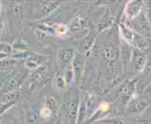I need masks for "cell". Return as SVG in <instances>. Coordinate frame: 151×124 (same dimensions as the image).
<instances>
[{
    "mask_svg": "<svg viewBox=\"0 0 151 124\" xmlns=\"http://www.w3.org/2000/svg\"><path fill=\"white\" fill-rule=\"evenodd\" d=\"M81 102V94L76 87L66 93L64 100L60 106L62 114L61 120L63 124H77L78 111Z\"/></svg>",
    "mask_w": 151,
    "mask_h": 124,
    "instance_id": "obj_1",
    "label": "cell"
},
{
    "mask_svg": "<svg viewBox=\"0 0 151 124\" xmlns=\"http://www.w3.org/2000/svg\"><path fill=\"white\" fill-rule=\"evenodd\" d=\"M27 71H6V77L0 81V94H7V93L18 91L22 85L29 77Z\"/></svg>",
    "mask_w": 151,
    "mask_h": 124,
    "instance_id": "obj_2",
    "label": "cell"
},
{
    "mask_svg": "<svg viewBox=\"0 0 151 124\" xmlns=\"http://www.w3.org/2000/svg\"><path fill=\"white\" fill-rule=\"evenodd\" d=\"M29 19L32 22H40L48 18L61 6L60 2H36L28 3Z\"/></svg>",
    "mask_w": 151,
    "mask_h": 124,
    "instance_id": "obj_3",
    "label": "cell"
},
{
    "mask_svg": "<svg viewBox=\"0 0 151 124\" xmlns=\"http://www.w3.org/2000/svg\"><path fill=\"white\" fill-rule=\"evenodd\" d=\"M51 78L50 71L48 66L44 64L39 67L38 69L31 71L29 74V90L30 92H35L40 89Z\"/></svg>",
    "mask_w": 151,
    "mask_h": 124,
    "instance_id": "obj_4",
    "label": "cell"
},
{
    "mask_svg": "<svg viewBox=\"0 0 151 124\" xmlns=\"http://www.w3.org/2000/svg\"><path fill=\"white\" fill-rule=\"evenodd\" d=\"M119 28H120V33L122 35L123 39L127 41L128 44L134 46V47H137V48H143L147 45L144 39L140 38L137 33H135L133 30L126 27L125 25L121 24L119 25Z\"/></svg>",
    "mask_w": 151,
    "mask_h": 124,
    "instance_id": "obj_5",
    "label": "cell"
},
{
    "mask_svg": "<svg viewBox=\"0 0 151 124\" xmlns=\"http://www.w3.org/2000/svg\"><path fill=\"white\" fill-rule=\"evenodd\" d=\"M20 96L21 94L19 91H14L2 95V97L0 98V118L16 105L20 99Z\"/></svg>",
    "mask_w": 151,
    "mask_h": 124,
    "instance_id": "obj_6",
    "label": "cell"
},
{
    "mask_svg": "<svg viewBox=\"0 0 151 124\" xmlns=\"http://www.w3.org/2000/svg\"><path fill=\"white\" fill-rule=\"evenodd\" d=\"M76 51L72 47H63L58 50L56 54L57 64L61 69H66L67 67L71 65V62L74 58Z\"/></svg>",
    "mask_w": 151,
    "mask_h": 124,
    "instance_id": "obj_7",
    "label": "cell"
},
{
    "mask_svg": "<svg viewBox=\"0 0 151 124\" xmlns=\"http://www.w3.org/2000/svg\"><path fill=\"white\" fill-rule=\"evenodd\" d=\"M47 60H48L47 56L35 53V52H31L28 58L25 60H24V66L27 70L33 71L36 69H38L39 67L46 64V61Z\"/></svg>",
    "mask_w": 151,
    "mask_h": 124,
    "instance_id": "obj_8",
    "label": "cell"
},
{
    "mask_svg": "<svg viewBox=\"0 0 151 124\" xmlns=\"http://www.w3.org/2000/svg\"><path fill=\"white\" fill-rule=\"evenodd\" d=\"M71 68L74 71L75 82L79 83L80 80L82 79L83 74H84V70H85V56H84V54L76 52L74 58L71 62Z\"/></svg>",
    "mask_w": 151,
    "mask_h": 124,
    "instance_id": "obj_9",
    "label": "cell"
},
{
    "mask_svg": "<svg viewBox=\"0 0 151 124\" xmlns=\"http://www.w3.org/2000/svg\"><path fill=\"white\" fill-rule=\"evenodd\" d=\"M147 56L144 55L142 52L139 50H134L132 56V69L136 72H141L145 67L147 64Z\"/></svg>",
    "mask_w": 151,
    "mask_h": 124,
    "instance_id": "obj_10",
    "label": "cell"
},
{
    "mask_svg": "<svg viewBox=\"0 0 151 124\" xmlns=\"http://www.w3.org/2000/svg\"><path fill=\"white\" fill-rule=\"evenodd\" d=\"M142 9H143V2L131 1L127 4V6L124 10V13L129 19L132 20L139 16L142 12Z\"/></svg>",
    "mask_w": 151,
    "mask_h": 124,
    "instance_id": "obj_11",
    "label": "cell"
},
{
    "mask_svg": "<svg viewBox=\"0 0 151 124\" xmlns=\"http://www.w3.org/2000/svg\"><path fill=\"white\" fill-rule=\"evenodd\" d=\"M22 121H24V116L22 117L18 112L15 114L10 110L0 118V124H22Z\"/></svg>",
    "mask_w": 151,
    "mask_h": 124,
    "instance_id": "obj_12",
    "label": "cell"
},
{
    "mask_svg": "<svg viewBox=\"0 0 151 124\" xmlns=\"http://www.w3.org/2000/svg\"><path fill=\"white\" fill-rule=\"evenodd\" d=\"M121 65L119 60L107 62L106 69H105V77L108 80H112L114 77H116L120 71Z\"/></svg>",
    "mask_w": 151,
    "mask_h": 124,
    "instance_id": "obj_13",
    "label": "cell"
},
{
    "mask_svg": "<svg viewBox=\"0 0 151 124\" xmlns=\"http://www.w3.org/2000/svg\"><path fill=\"white\" fill-rule=\"evenodd\" d=\"M44 106H46L47 108L51 110V112L53 113L54 117L55 118L57 115L59 114L60 112V105L58 101L55 97L52 96V95H49L45 98V101H44Z\"/></svg>",
    "mask_w": 151,
    "mask_h": 124,
    "instance_id": "obj_14",
    "label": "cell"
},
{
    "mask_svg": "<svg viewBox=\"0 0 151 124\" xmlns=\"http://www.w3.org/2000/svg\"><path fill=\"white\" fill-rule=\"evenodd\" d=\"M86 27V21L82 17V15H77L70 21V25H68L70 32H80Z\"/></svg>",
    "mask_w": 151,
    "mask_h": 124,
    "instance_id": "obj_15",
    "label": "cell"
},
{
    "mask_svg": "<svg viewBox=\"0 0 151 124\" xmlns=\"http://www.w3.org/2000/svg\"><path fill=\"white\" fill-rule=\"evenodd\" d=\"M102 55L107 62L118 60V51L114 45H107L102 51Z\"/></svg>",
    "mask_w": 151,
    "mask_h": 124,
    "instance_id": "obj_16",
    "label": "cell"
},
{
    "mask_svg": "<svg viewBox=\"0 0 151 124\" xmlns=\"http://www.w3.org/2000/svg\"><path fill=\"white\" fill-rule=\"evenodd\" d=\"M40 120L39 112L35 111L32 108H29L28 110L25 111L24 115V124H39Z\"/></svg>",
    "mask_w": 151,
    "mask_h": 124,
    "instance_id": "obj_17",
    "label": "cell"
},
{
    "mask_svg": "<svg viewBox=\"0 0 151 124\" xmlns=\"http://www.w3.org/2000/svg\"><path fill=\"white\" fill-rule=\"evenodd\" d=\"M147 106H148V105H147V102L141 101V100H136V101H133L129 103V107H128V110L132 114L141 113V112H143L147 109Z\"/></svg>",
    "mask_w": 151,
    "mask_h": 124,
    "instance_id": "obj_18",
    "label": "cell"
},
{
    "mask_svg": "<svg viewBox=\"0 0 151 124\" xmlns=\"http://www.w3.org/2000/svg\"><path fill=\"white\" fill-rule=\"evenodd\" d=\"M54 85L55 87V89L58 90H65L69 87L64 79L63 74L60 71H57L54 76Z\"/></svg>",
    "mask_w": 151,
    "mask_h": 124,
    "instance_id": "obj_19",
    "label": "cell"
},
{
    "mask_svg": "<svg viewBox=\"0 0 151 124\" xmlns=\"http://www.w3.org/2000/svg\"><path fill=\"white\" fill-rule=\"evenodd\" d=\"M62 74H63V77H64V79H65L68 86H70L72 83L75 81L74 71L71 68V65L69 66V67H67L66 69H64L63 72H62Z\"/></svg>",
    "mask_w": 151,
    "mask_h": 124,
    "instance_id": "obj_20",
    "label": "cell"
},
{
    "mask_svg": "<svg viewBox=\"0 0 151 124\" xmlns=\"http://www.w3.org/2000/svg\"><path fill=\"white\" fill-rule=\"evenodd\" d=\"M13 52H24L28 51V44L22 38H18L12 44Z\"/></svg>",
    "mask_w": 151,
    "mask_h": 124,
    "instance_id": "obj_21",
    "label": "cell"
},
{
    "mask_svg": "<svg viewBox=\"0 0 151 124\" xmlns=\"http://www.w3.org/2000/svg\"><path fill=\"white\" fill-rule=\"evenodd\" d=\"M17 62L18 61L16 59H13L12 58H8L6 59L0 60V71H7L8 70L12 69V67H14L15 65H16Z\"/></svg>",
    "mask_w": 151,
    "mask_h": 124,
    "instance_id": "obj_22",
    "label": "cell"
},
{
    "mask_svg": "<svg viewBox=\"0 0 151 124\" xmlns=\"http://www.w3.org/2000/svg\"><path fill=\"white\" fill-rule=\"evenodd\" d=\"M54 29H55V34L59 36V37L66 36L70 31L68 25L64 24H54Z\"/></svg>",
    "mask_w": 151,
    "mask_h": 124,
    "instance_id": "obj_23",
    "label": "cell"
},
{
    "mask_svg": "<svg viewBox=\"0 0 151 124\" xmlns=\"http://www.w3.org/2000/svg\"><path fill=\"white\" fill-rule=\"evenodd\" d=\"M112 23H113V20L111 18H109V17H107V19H106V17L101 19L98 22V24H97V30H98V32H101L102 30H104L105 28L109 27L112 25Z\"/></svg>",
    "mask_w": 151,
    "mask_h": 124,
    "instance_id": "obj_24",
    "label": "cell"
},
{
    "mask_svg": "<svg viewBox=\"0 0 151 124\" xmlns=\"http://www.w3.org/2000/svg\"><path fill=\"white\" fill-rule=\"evenodd\" d=\"M0 53L7 55L10 58V56L13 54L12 44L6 43V41H0Z\"/></svg>",
    "mask_w": 151,
    "mask_h": 124,
    "instance_id": "obj_25",
    "label": "cell"
},
{
    "mask_svg": "<svg viewBox=\"0 0 151 124\" xmlns=\"http://www.w3.org/2000/svg\"><path fill=\"white\" fill-rule=\"evenodd\" d=\"M39 114H40V118H42V120H52V118H55L54 115H53V113L51 112V110L46 106H44V105H42V107H40V109L39 110Z\"/></svg>",
    "mask_w": 151,
    "mask_h": 124,
    "instance_id": "obj_26",
    "label": "cell"
},
{
    "mask_svg": "<svg viewBox=\"0 0 151 124\" xmlns=\"http://www.w3.org/2000/svg\"><path fill=\"white\" fill-rule=\"evenodd\" d=\"M143 9H145V16L147 17L148 22L151 24V2H144Z\"/></svg>",
    "mask_w": 151,
    "mask_h": 124,
    "instance_id": "obj_27",
    "label": "cell"
},
{
    "mask_svg": "<svg viewBox=\"0 0 151 124\" xmlns=\"http://www.w3.org/2000/svg\"><path fill=\"white\" fill-rule=\"evenodd\" d=\"M34 33H35L36 37L38 38V40L40 41V43H46V41H47V36H48V34L41 32V31H40L38 29H34Z\"/></svg>",
    "mask_w": 151,
    "mask_h": 124,
    "instance_id": "obj_28",
    "label": "cell"
},
{
    "mask_svg": "<svg viewBox=\"0 0 151 124\" xmlns=\"http://www.w3.org/2000/svg\"><path fill=\"white\" fill-rule=\"evenodd\" d=\"M109 107H110V105H109V103L106 102H101V105H100V107H99V109H100L101 112H106L108 109H109Z\"/></svg>",
    "mask_w": 151,
    "mask_h": 124,
    "instance_id": "obj_29",
    "label": "cell"
},
{
    "mask_svg": "<svg viewBox=\"0 0 151 124\" xmlns=\"http://www.w3.org/2000/svg\"><path fill=\"white\" fill-rule=\"evenodd\" d=\"M4 29H5V22H4V19L2 17H0V40H1L2 35L4 33Z\"/></svg>",
    "mask_w": 151,
    "mask_h": 124,
    "instance_id": "obj_30",
    "label": "cell"
},
{
    "mask_svg": "<svg viewBox=\"0 0 151 124\" xmlns=\"http://www.w3.org/2000/svg\"><path fill=\"white\" fill-rule=\"evenodd\" d=\"M9 58V56H7V55H5V54H2V53H0V60L6 59V58Z\"/></svg>",
    "mask_w": 151,
    "mask_h": 124,
    "instance_id": "obj_31",
    "label": "cell"
},
{
    "mask_svg": "<svg viewBox=\"0 0 151 124\" xmlns=\"http://www.w3.org/2000/svg\"><path fill=\"white\" fill-rule=\"evenodd\" d=\"M2 10H3V4L0 2V17H1V14H2Z\"/></svg>",
    "mask_w": 151,
    "mask_h": 124,
    "instance_id": "obj_32",
    "label": "cell"
},
{
    "mask_svg": "<svg viewBox=\"0 0 151 124\" xmlns=\"http://www.w3.org/2000/svg\"><path fill=\"white\" fill-rule=\"evenodd\" d=\"M55 124H63V122H62L61 120H57L55 121Z\"/></svg>",
    "mask_w": 151,
    "mask_h": 124,
    "instance_id": "obj_33",
    "label": "cell"
}]
</instances>
